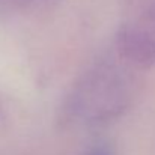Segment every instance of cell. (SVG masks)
<instances>
[{
	"mask_svg": "<svg viewBox=\"0 0 155 155\" xmlns=\"http://www.w3.org/2000/svg\"><path fill=\"white\" fill-rule=\"evenodd\" d=\"M116 48L120 57L140 68L155 65V36L148 30L125 24L117 30Z\"/></svg>",
	"mask_w": 155,
	"mask_h": 155,
	"instance_id": "obj_1",
	"label": "cell"
},
{
	"mask_svg": "<svg viewBox=\"0 0 155 155\" xmlns=\"http://www.w3.org/2000/svg\"><path fill=\"white\" fill-rule=\"evenodd\" d=\"M89 155H111V151H110V148H107V146H95Z\"/></svg>",
	"mask_w": 155,
	"mask_h": 155,
	"instance_id": "obj_2",
	"label": "cell"
}]
</instances>
